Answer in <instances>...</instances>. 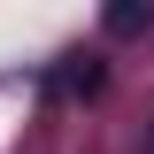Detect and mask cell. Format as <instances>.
I'll return each mask as SVG.
<instances>
[{
	"mask_svg": "<svg viewBox=\"0 0 154 154\" xmlns=\"http://www.w3.org/2000/svg\"><path fill=\"white\" fill-rule=\"evenodd\" d=\"M100 77H108V69H100V54H69V62H62V77H54V93H100Z\"/></svg>",
	"mask_w": 154,
	"mask_h": 154,
	"instance_id": "obj_1",
	"label": "cell"
},
{
	"mask_svg": "<svg viewBox=\"0 0 154 154\" xmlns=\"http://www.w3.org/2000/svg\"><path fill=\"white\" fill-rule=\"evenodd\" d=\"M146 23H154V0H123V8H108V31H116V38L146 31Z\"/></svg>",
	"mask_w": 154,
	"mask_h": 154,
	"instance_id": "obj_2",
	"label": "cell"
},
{
	"mask_svg": "<svg viewBox=\"0 0 154 154\" xmlns=\"http://www.w3.org/2000/svg\"><path fill=\"white\" fill-rule=\"evenodd\" d=\"M146 154H154V123H146Z\"/></svg>",
	"mask_w": 154,
	"mask_h": 154,
	"instance_id": "obj_3",
	"label": "cell"
}]
</instances>
